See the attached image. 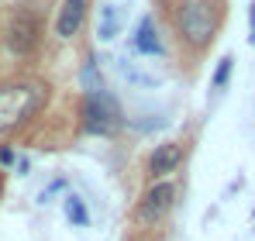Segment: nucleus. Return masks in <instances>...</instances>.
Here are the masks:
<instances>
[{
  "mask_svg": "<svg viewBox=\"0 0 255 241\" xmlns=\"http://www.w3.org/2000/svg\"><path fill=\"white\" fill-rule=\"evenodd\" d=\"M179 31L190 45H207L217 31V17L204 0H186L179 7Z\"/></svg>",
  "mask_w": 255,
  "mask_h": 241,
  "instance_id": "nucleus-2",
  "label": "nucleus"
},
{
  "mask_svg": "<svg viewBox=\"0 0 255 241\" xmlns=\"http://www.w3.org/2000/svg\"><path fill=\"white\" fill-rule=\"evenodd\" d=\"M83 124L86 131H93V134H104V131H111L114 124H118V104H111L104 93H90L83 104Z\"/></svg>",
  "mask_w": 255,
  "mask_h": 241,
  "instance_id": "nucleus-4",
  "label": "nucleus"
},
{
  "mask_svg": "<svg viewBox=\"0 0 255 241\" xmlns=\"http://www.w3.org/2000/svg\"><path fill=\"white\" fill-rule=\"evenodd\" d=\"M118 31H121V7H118V3H107V7L100 10V28H97V35H100V41H111V38H118Z\"/></svg>",
  "mask_w": 255,
  "mask_h": 241,
  "instance_id": "nucleus-9",
  "label": "nucleus"
},
{
  "mask_svg": "<svg viewBox=\"0 0 255 241\" xmlns=\"http://www.w3.org/2000/svg\"><path fill=\"white\" fill-rule=\"evenodd\" d=\"M172 197H176V186L172 183H155L141 203H138V221H145V224H155L159 217H166L172 207Z\"/></svg>",
  "mask_w": 255,
  "mask_h": 241,
  "instance_id": "nucleus-5",
  "label": "nucleus"
},
{
  "mask_svg": "<svg viewBox=\"0 0 255 241\" xmlns=\"http://www.w3.org/2000/svg\"><path fill=\"white\" fill-rule=\"evenodd\" d=\"M38 35H42L38 17L28 14V10H21V14H14V21H10V28H7V48H10L14 55H28V52L38 45Z\"/></svg>",
  "mask_w": 255,
  "mask_h": 241,
  "instance_id": "nucleus-3",
  "label": "nucleus"
},
{
  "mask_svg": "<svg viewBox=\"0 0 255 241\" xmlns=\"http://www.w3.org/2000/svg\"><path fill=\"white\" fill-rule=\"evenodd\" d=\"M134 48L141 52V55H159L162 52V41H159V31H155V21L145 14L141 21H138V28H134Z\"/></svg>",
  "mask_w": 255,
  "mask_h": 241,
  "instance_id": "nucleus-8",
  "label": "nucleus"
},
{
  "mask_svg": "<svg viewBox=\"0 0 255 241\" xmlns=\"http://www.w3.org/2000/svg\"><path fill=\"white\" fill-rule=\"evenodd\" d=\"M183 162V145H159L155 152H152V159H148V176H155V179H162V176H169L176 172V165Z\"/></svg>",
  "mask_w": 255,
  "mask_h": 241,
  "instance_id": "nucleus-7",
  "label": "nucleus"
},
{
  "mask_svg": "<svg viewBox=\"0 0 255 241\" xmlns=\"http://www.w3.org/2000/svg\"><path fill=\"white\" fill-rule=\"evenodd\" d=\"M83 17H86V0H66L59 7V17H55V35L59 38H73L80 31Z\"/></svg>",
  "mask_w": 255,
  "mask_h": 241,
  "instance_id": "nucleus-6",
  "label": "nucleus"
},
{
  "mask_svg": "<svg viewBox=\"0 0 255 241\" xmlns=\"http://www.w3.org/2000/svg\"><path fill=\"white\" fill-rule=\"evenodd\" d=\"M45 93L35 83H17V86H0V134L24 124L38 107H42Z\"/></svg>",
  "mask_w": 255,
  "mask_h": 241,
  "instance_id": "nucleus-1",
  "label": "nucleus"
},
{
  "mask_svg": "<svg viewBox=\"0 0 255 241\" xmlns=\"http://www.w3.org/2000/svg\"><path fill=\"white\" fill-rule=\"evenodd\" d=\"M228 73H231V59H224V62L217 66V76H214V90H221V86L228 83Z\"/></svg>",
  "mask_w": 255,
  "mask_h": 241,
  "instance_id": "nucleus-11",
  "label": "nucleus"
},
{
  "mask_svg": "<svg viewBox=\"0 0 255 241\" xmlns=\"http://www.w3.org/2000/svg\"><path fill=\"white\" fill-rule=\"evenodd\" d=\"M66 217H69L73 224H80V228H83L86 221H90V214H86V207H83L80 200H76V197H69V200H66Z\"/></svg>",
  "mask_w": 255,
  "mask_h": 241,
  "instance_id": "nucleus-10",
  "label": "nucleus"
}]
</instances>
